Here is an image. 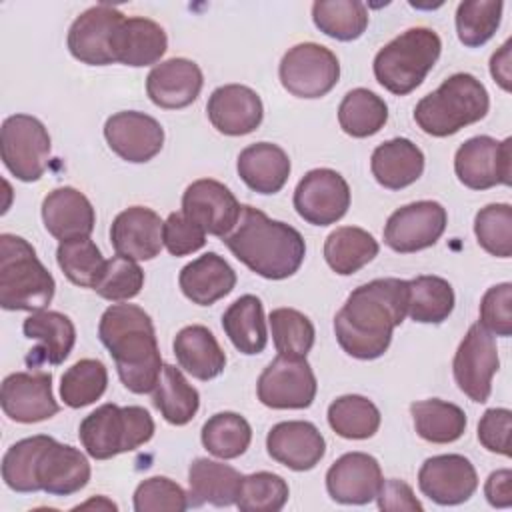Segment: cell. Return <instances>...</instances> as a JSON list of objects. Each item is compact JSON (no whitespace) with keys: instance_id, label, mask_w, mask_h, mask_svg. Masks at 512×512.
<instances>
[{"instance_id":"cell-43","label":"cell","mask_w":512,"mask_h":512,"mask_svg":"<svg viewBox=\"0 0 512 512\" xmlns=\"http://www.w3.org/2000/svg\"><path fill=\"white\" fill-rule=\"evenodd\" d=\"M108 386V370L96 358H82L72 364L60 380V398L70 408H84L96 402Z\"/></svg>"},{"instance_id":"cell-41","label":"cell","mask_w":512,"mask_h":512,"mask_svg":"<svg viewBox=\"0 0 512 512\" xmlns=\"http://www.w3.org/2000/svg\"><path fill=\"white\" fill-rule=\"evenodd\" d=\"M330 428L346 440H366L380 428V410L360 394H346L328 406Z\"/></svg>"},{"instance_id":"cell-10","label":"cell","mask_w":512,"mask_h":512,"mask_svg":"<svg viewBox=\"0 0 512 512\" xmlns=\"http://www.w3.org/2000/svg\"><path fill=\"white\" fill-rule=\"evenodd\" d=\"M316 376L306 358L276 356L260 374L258 400L274 410H302L316 398Z\"/></svg>"},{"instance_id":"cell-18","label":"cell","mask_w":512,"mask_h":512,"mask_svg":"<svg viewBox=\"0 0 512 512\" xmlns=\"http://www.w3.org/2000/svg\"><path fill=\"white\" fill-rule=\"evenodd\" d=\"M0 404L4 414L20 424H34L58 414L50 372H14L2 382Z\"/></svg>"},{"instance_id":"cell-15","label":"cell","mask_w":512,"mask_h":512,"mask_svg":"<svg viewBox=\"0 0 512 512\" xmlns=\"http://www.w3.org/2000/svg\"><path fill=\"white\" fill-rule=\"evenodd\" d=\"M294 208L314 226L338 222L350 208V186L332 168H314L304 174L294 190Z\"/></svg>"},{"instance_id":"cell-6","label":"cell","mask_w":512,"mask_h":512,"mask_svg":"<svg viewBox=\"0 0 512 512\" xmlns=\"http://www.w3.org/2000/svg\"><path fill=\"white\" fill-rule=\"evenodd\" d=\"M442 40L432 28H408L374 56V76L380 86L396 96L416 90L434 68Z\"/></svg>"},{"instance_id":"cell-36","label":"cell","mask_w":512,"mask_h":512,"mask_svg":"<svg viewBox=\"0 0 512 512\" xmlns=\"http://www.w3.org/2000/svg\"><path fill=\"white\" fill-rule=\"evenodd\" d=\"M152 392V404L168 424L184 426L196 416L200 408L198 390L188 384L180 368L172 364L162 366L160 378Z\"/></svg>"},{"instance_id":"cell-49","label":"cell","mask_w":512,"mask_h":512,"mask_svg":"<svg viewBox=\"0 0 512 512\" xmlns=\"http://www.w3.org/2000/svg\"><path fill=\"white\" fill-rule=\"evenodd\" d=\"M474 234L478 244L492 256H512V206L488 204L474 218Z\"/></svg>"},{"instance_id":"cell-11","label":"cell","mask_w":512,"mask_h":512,"mask_svg":"<svg viewBox=\"0 0 512 512\" xmlns=\"http://www.w3.org/2000/svg\"><path fill=\"white\" fill-rule=\"evenodd\" d=\"M126 16L110 4H96L84 10L68 30L70 54L88 66L116 62V38Z\"/></svg>"},{"instance_id":"cell-55","label":"cell","mask_w":512,"mask_h":512,"mask_svg":"<svg viewBox=\"0 0 512 512\" xmlns=\"http://www.w3.org/2000/svg\"><path fill=\"white\" fill-rule=\"evenodd\" d=\"M376 500H378L380 510H410V512L422 510V504L414 496L412 488L404 480H398V478L382 480Z\"/></svg>"},{"instance_id":"cell-2","label":"cell","mask_w":512,"mask_h":512,"mask_svg":"<svg viewBox=\"0 0 512 512\" xmlns=\"http://www.w3.org/2000/svg\"><path fill=\"white\" fill-rule=\"evenodd\" d=\"M98 336L120 382L134 394L152 392L164 366L152 318L136 304H112L100 318Z\"/></svg>"},{"instance_id":"cell-5","label":"cell","mask_w":512,"mask_h":512,"mask_svg":"<svg viewBox=\"0 0 512 512\" xmlns=\"http://www.w3.org/2000/svg\"><path fill=\"white\" fill-rule=\"evenodd\" d=\"M56 282L34 246L16 234H0V306L38 312L54 298Z\"/></svg>"},{"instance_id":"cell-20","label":"cell","mask_w":512,"mask_h":512,"mask_svg":"<svg viewBox=\"0 0 512 512\" xmlns=\"http://www.w3.org/2000/svg\"><path fill=\"white\" fill-rule=\"evenodd\" d=\"M378 460L366 452L342 454L326 472V490L340 504H368L382 484Z\"/></svg>"},{"instance_id":"cell-34","label":"cell","mask_w":512,"mask_h":512,"mask_svg":"<svg viewBox=\"0 0 512 512\" xmlns=\"http://www.w3.org/2000/svg\"><path fill=\"white\" fill-rule=\"evenodd\" d=\"M222 328L234 348L246 356L260 354L268 342L264 308L258 296L244 294L222 314Z\"/></svg>"},{"instance_id":"cell-17","label":"cell","mask_w":512,"mask_h":512,"mask_svg":"<svg viewBox=\"0 0 512 512\" xmlns=\"http://www.w3.org/2000/svg\"><path fill=\"white\" fill-rule=\"evenodd\" d=\"M420 492L440 506H456L470 500L478 488L474 464L462 454H438L420 466Z\"/></svg>"},{"instance_id":"cell-26","label":"cell","mask_w":512,"mask_h":512,"mask_svg":"<svg viewBox=\"0 0 512 512\" xmlns=\"http://www.w3.org/2000/svg\"><path fill=\"white\" fill-rule=\"evenodd\" d=\"M42 220L56 240L86 238L92 234L96 214L90 200L72 186L52 190L42 202Z\"/></svg>"},{"instance_id":"cell-39","label":"cell","mask_w":512,"mask_h":512,"mask_svg":"<svg viewBox=\"0 0 512 512\" xmlns=\"http://www.w3.org/2000/svg\"><path fill=\"white\" fill-rule=\"evenodd\" d=\"M454 310V290L440 276L408 280V316L420 324H440Z\"/></svg>"},{"instance_id":"cell-3","label":"cell","mask_w":512,"mask_h":512,"mask_svg":"<svg viewBox=\"0 0 512 512\" xmlns=\"http://www.w3.org/2000/svg\"><path fill=\"white\" fill-rule=\"evenodd\" d=\"M228 250L266 280H284L298 272L306 256L302 234L286 222L268 218L254 206H242L238 224L224 236Z\"/></svg>"},{"instance_id":"cell-42","label":"cell","mask_w":512,"mask_h":512,"mask_svg":"<svg viewBox=\"0 0 512 512\" xmlns=\"http://www.w3.org/2000/svg\"><path fill=\"white\" fill-rule=\"evenodd\" d=\"M204 448L222 460L242 456L252 442V428L248 420L236 412H218L202 426Z\"/></svg>"},{"instance_id":"cell-37","label":"cell","mask_w":512,"mask_h":512,"mask_svg":"<svg viewBox=\"0 0 512 512\" xmlns=\"http://www.w3.org/2000/svg\"><path fill=\"white\" fill-rule=\"evenodd\" d=\"M410 414L416 434L432 444L456 442L464 434L468 424L466 414L460 406L440 398L414 402L410 406Z\"/></svg>"},{"instance_id":"cell-30","label":"cell","mask_w":512,"mask_h":512,"mask_svg":"<svg viewBox=\"0 0 512 512\" xmlns=\"http://www.w3.org/2000/svg\"><path fill=\"white\" fill-rule=\"evenodd\" d=\"M370 170L376 182L388 190L414 184L424 172V154L408 138H392L372 152Z\"/></svg>"},{"instance_id":"cell-25","label":"cell","mask_w":512,"mask_h":512,"mask_svg":"<svg viewBox=\"0 0 512 512\" xmlns=\"http://www.w3.org/2000/svg\"><path fill=\"white\" fill-rule=\"evenodd\" d=\"M204 84L202 70L188 58H170L156 64L146 78V94L152 104L178 110L190 106Z\"/></svg>"},{"instance_id":"cell-54","label":"cell","mask_w":512,"mask_h":512,"mask_svg":"<svg viewBox=\"0 0 512 512\" xmlns=\"http://www.w3.org/2000/svg\"><path fill=\"white\" fill-rule=\"evenodd\" d=\"M512 412L508 408H490L478 422V440L488 452L510 456Z\"/></svg>"},{"instance_id":"cell-45","label":"cell","mask_w":512,"mask_h":512,"mask_svg":"<svg viewBox=\"0 0 512 512\" xmlns=\"http://www.w3.org/2000/svg\"><path fill=\"white\" fill-rule=\"evenodd\" d=\"M274 348L280 356L306 358L314 346V324L294 308H274L268 316Z\"/></svg>"},{"instance_id":"cell-8","label":"cell","mask_w":512,"mask_h":512,"mask_svg":"<svg viewBox=\"0 0 512 512\" xmlns=\"http://www.w3.org/2000/svg\"><path fill=\"white\" fill-rule=\"evenodd\" d=\"M50 150V134L38 118L30 114H12L2 122V162L18 180H40L48 168Z\"/></svg>"},{"instance_id":"cell-47","label":"cell","mask_w":512,"mask_h":512,"mask_svg":"<svg viewBox=\"0 0 512 512\" xmlns=\"http://www.w3.org/2000/svg\"><path fill=\"white\" fill-rule=\"evenodd\" d=\"M504 4L500 0H466L456 8L458 40L468 48L486 44L500 26Z\"/></svg>"},{"instance_id":"cell-16","label":"cell","mask_w":512,"mask_h":512,"mask_svg":"<svg viewBox=\"0 0 512 512\" xmlns=\"http://www.w3.org/2000/svg\"><path fill=\"white\" fill-rule=\"evenodd\" d=\"M182 212L206 234L224 238L238 224L242 206L228 186L212 178H200L184 190Z\"/></svg>"},{"instance_id":"cell-12","label":"cell","mask_w":512,"mask_h":512,"mask_svg":"<svg viewBox=\"0 0 512 512\" xmlns=\"http://www.w3.org/2000/svg\"><path fill=\"white\" fill-rule=\"evenodd\" d=\"M454 172L470 190H488L512 182V140L502 142L492 136L466 140L454 156Z\"/></svg>"},{"instance_id":"cell-1","label":"cell","mask_w":512,"mask_h":512,"mask_svg":"<svg viewBox=\"0 0 512 512\" xmlns=\"http://www.w3.org/2000/svg\"><path fill=\"white\" fill-rule=\"evenodd\" d=\"M408 312V280L376 278L350 292L334 316L340 348L358 360L380 358Z\"/></svg>"},{"instance_id":"cell-22","label":"cell","mask_w":512,"mask_h":512,"mask_svg":"<svg viewBox=\"0 0 512 512\" xmlns=\"http://www.w3.org/2000/svg\"><path fill=\"white\" fill-rule=\"evenodd\" d=\"M266 448L278 464L304 472L312 470L326 454V440L320 430L306 420L278 422L266 436Z\"/></svg>"},{"instance_id":"cell-9","label":"cell","mask_w":512,"mask_h":512,"mask_svg":"<svg viewBox=\"0 0 512 512\" xmlns=\"http://www.w3.org/2000/svg\"><path fill=\"white\" fill-rule=\"evenodd\" d=\"M284 90L298 98H322L340 78L336 54L316 42L292 46L280 60L278 68Z\"/></svg>"},{"instance_id":"cell-23","label":"cell","mask_w":512,"mask_h":512,"mask_svg":"<svg viewBox=\"0 0 512 512\" xmlns=\"http://www.w3.org/2000/svg\"><path fill=\"white\" fill-rule=\"evenodd\" d=\"M36 482L50 496L76 494L90 482V462L78 448L50 436L36 462Z\"/></svg>"},{"instance_id":"cell-24","label":"cell","mask_w":512,"mask_h":512,"mask_svg":"<svg viewBox=\"0 0 512 512\" xmlns=\"http://www.w3.org/2000/svg\"><path fill=\"white\" fill-rule=\"evenodd\" d=\"M208 120L226 136H244L254 132L264 118L260 96L242 84H224L216 88L206 104Z\"/></svg>"},{"instance_id":"cell-19","label":"cell","mask_w":512,"mask_h":512,"mask_svg":"<svg viewBox=\"0 0 512 512\" xmlns=\"http://www.w3.org/2000/svg\"><path fill=\"white\" fill-rule=\"evenodd\" d=\"M104 138L114 154L132 164L152 160L164 146V128L144 112L124 110L104 124Z\"/></svg>"},{"instance_id":"cell-46","label":"cell","mask_w":512,"mask_h":512,"mask_svg":"<svg viewBox=\"0 0 512 512\" xmlns=\"http://www.w3.org/2000/svg\"><path fill=\"white\" fill-rule=\"evenodd\" d=\"M50 436L36 434L12 444L2 458V480L14 492H40L36 482V462Z\"/></svg>"},{"instance_id":"cell-21","label":"cell","mask_w":512,"mask_h":512,"mask_svg":"<svg viewBox=\"0 0 512 512\" xmlns=\"http://www.w3.org/2000/svg\"><path fill=\"white\" fill-rule=\"evenodd\" d=\"M162 218L146 206H130L122 210L110 226V242L118 256L130 260H152L160 254L162 240Z\"/></svg>"},{"instance_id":"cell-50","label":"cell","mask_w":512,"mask_h":512,"mask_svg":"<svg viewBox=\"0 0 512 512\" xmlns=\"http://www.w3.org/2000/svg\"><path fill=\"white\" fill-rule=\"evenodd\" d=\"M142 286L144 270L136 264V260L116 254L106 260L104 270L92 290L110 302H126L138 296Z\"/></svg>"},{"instance_id":"cell-27","label":"cell","mask_w":512,"mask_h":512,"mask_svg":"<svg viewBox=\"0 0 512 512\" xmlns=\"http://www.w3.org/2000/svg\"><path fill=\"white\" fill-rule=\"evenodd\" d=\"M22 330L26 338L38 340V346L26 356L30 366L62 364L70 356L76 342V328L72 320L56 310L32 312L24 320Z\"/></svg>"},{"instance_id":"cell-38","label":"cell","mask_w":512,"mask_h":512,"mask_svg":"<svg viewBox=\"0 0 512 512\" xmlns=\"http://www.w3.org/2000/svg\"><path fill=\"white\" fill-rule=\"evenodd\" d=\"M388 120L386 102L368 88L350 90L338 106V124L352 138H368Z\"/></svg>"},{"instance_id":"cell-33","label":"cell","mask_w":512,"mask_h":512,"mask_svg":"<svg viewBox=\"0 0 512 512\" xmlns=\"http://www.w3.org/2000/svg\"><path fill=\"white\" fill-rule=\"evenodd\" d=\"M168 48L164 28L142 16L126 18L116 38V62L140 68L156 64Z\"/></svg>"},{"instance_id":"cell-57","label":"cell","mask_w":512,"mask_h":512,"mask_svg":"<svg viewBox=\"0 0 512 512\" xmlns=\"http://www.w3.org/2000/svg\"><path fill=\"white\" fill-rule=\"evenodd\" d=\"M510 46H512V42L506 40L502 44V48L492 54V60H490V74L506 92H510V80H512V72H510Z\"/></svg>"},{"instance_id":"cell-4","label":"cell","mask_w":512,"mask_h":512,"mask_svg":"<svg viewBox=\"0 0 512 512\" xmlns=\"http://www.w3.org/2000/svg\"><path fill=\"white\" fill-rule=\"evenodd\" d=\"M488 108L490 98L484 84L468 72H458L420 98L414 108V120L422 132L444 138L482 120Z\"/></svg>"},{"instance_id":"cell-7","label":"cell","mask_w":512,"mask_h":512,"mask_svg":"<svg viewBox=\"0 0 512 512\" xmlns=\"http://www.w3.org/2000/svg\"><path fill=\"white\" fill-rule=\"evenodd\" d=\"M78 436L88 456L108 460L150 442L154 420L142 406L102 404L80 422Z\"/></svg>"},{"instance_id":"cell-40","label":"cell","mask_w":512,"mask_h":512,"mask_svg":"<svg viewBox=\"0 0 512 512\" xmlns=\"http://www.w3.org/2000/svg\"><path fill=\"white\" fill-rule=\"evenodd\" d=\"M312 20L326 36L350 42L364 34L368 10L360 0H316L312 4Z\"/></svg>"},{"instance_id":"cell-51","label":"cell","mask_w":512,"mask_h":512,"mask_svg":"<svg viewBox=\"0 0 512 512\" xmlns=\"http://www.w3.org/2000/svg\"><path fill=\"white\" fill-rule=\"evenodd\" d=\"M190 508L188 494L166 476H152L134 490L136 512H182Z\"/></svg>"},{"instance_id":"cell-28","label":"cell","mask_w":512,"mask_h":512,"mask_svg":"<svg viewBox=\"0 0 512 512\" xmlns=\"http://www.w3.org/2000/svg\"><path fill=\"white\" fill-rule=\"evenodd\" d=\"M178 284L188 300L210 306L234 290L236 272L220 254L206 252L180 270Z\"/></svg>"},{"instance_id":"cell-31","label":"cell","mask_w":512,"mask_h":512,"mask_svg":"<svg viewBox=\"0 0 512 512\" xmlns=\"http://www.w3.org/2000/svg\"><path fill=\"white\" fill-rule=\"evenodd\" d=\"M242 474L222 462L196 458L188 468V504L190 506H232L240 492Z\"/></svg>"},{"instance_id":"cell-14","label":"cell","mask_w":512,"mask_h":512,"mask_svg":"<svg viewBox=\"0 0 512 512\" xmlns=\"http://www.w3.org/2000/svg\"><path fill=\"white\" fill-rule=\"evenodd\" d=\"M446 208L436 200H418L394 210L384 226V244L400 254L430 248L444 234Z\"/></svg>"},{"instance_id":"cell-48","label":"cell","mask_w":512,"mask_h":512,"mask_svg":"<svg viewBox=\"0 0 512 512\" xmlns=\"http://www.w3.org/2000/svg\"><path fill=\"white\" fill-rule=\"evenodd\" d=\"M290 490L282 476L272 472H254L242 476L236 506L242 512H278L288 502Z\"/></svg>"},{"instance_id":"cell-44","label":"cell","mask_w":512,"mask_h":512,"mask_svg":"<svg viewBox=\"0 0 512 512\" xmlns=\"http://www.w3.org/2000/svg\"><path fill=\"white\" fill-rule=\"evenodd\" d=\"M56 262L64 276L82 288H94L106 264L100 248L90 240V236L60 242Z\"/></svg>"},{"instance_id":"cell-29","label":"cell","mask_w":512,"mask_h":512,"mask_svg":"<svg viewBox=\"0 0 512 512\" xmlns=\"http://www.w3.org/2000/svg\"><path fill=\"white\" fill-rule=\"evenodd\" d=\"M236 170L250 190L276 194L290 176V158L278 144L256 142L238 154Z\"/></svg>"},{"instance_id":"cell-53","label":"cell","mask_w":512,"mask_h":512,"mask_svg":"<svg viewBox=\"0 0 512 512\" xmlns=\"http://www.w3.org/2000/svg\"><path fill=\"white\" fill-rule=\"evenodd\" d=\"M162 240L172 256H186L206 244V232L194 224L184 212H172L162 228Z\"/></svg>"},{"instance_id":"cell-52","label":"cell","mask_w":512,"mask_h":512,"mask_svg":"<svg viewBox=\"0 0 512 512\" xmlns=\"http://www.w3.org/2000/svg\"><path fill=\"white\" fill-rule=\"evenodd\" d=\"M480 324L492 336L512 334V284L502 282L488 288L480 302Z\"/></svg>"},{"instance_id":"cell-32","label":"cell","mask_w":512,"mask_h":512,"mask_svg":"<svg viewBox=\"0 0 512 512\" xmlns=\"http://www.w3.org/2000/svg\"><path fill=\"white\" fill-rule=\"evenodd\" d=\"M174 356L192 378L212 380L222 374L226 366V354L220 348L214 334L202 326H184L174 338Z\"/></svg>"},{"instance_id":"cell-13","label":"cell","mask_w":512,"mask_h":512,"mask_svg":"<svg viewBox=\"0 0 512 512\" xmlns=\"http://www.w3.org/2000/svg\"><path fill=\"white\" fill-rule=\"evenodd\" d=\"M500 368L498 348L494 336L482 328L480 322L472 324L462 338L452 372L458 388L474 402H486L492 392V378Z\"/></svg>"},{"instance_id":"cell-56","label":"cell","mask_w":512,"mask_h":512,"mask_svg":"<svg viewBox=\"0 0 512 512\" xmlns=\"http://www.w3.org/2000/svg\"><path fill=\"white\" fill-rule=\"evenodd\" d=\"M484 496L494 508H510L512 506V470L502 468L488 476L484 484Z\"/></svg>"},{"instance_id":"cell-35","label":"cell","mask_w":512,"mask_h":512,"mask_svg":"<svg viewBox=\"0 0 512 512\" xmlns=\"http://www.w3.org/2000/svg\"><path fill=\"white\" fill-rule=\"evenodd\" d=\"M374 236L358 226H340L324 242V260L340 276H350L378 256Z\"/></svg>"}]
</instances>
